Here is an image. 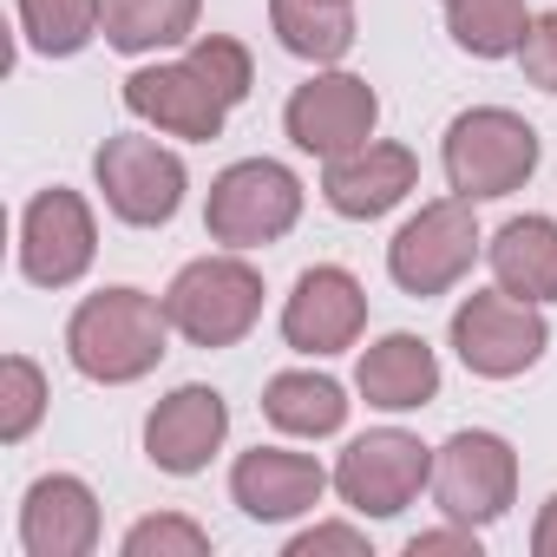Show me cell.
Instances as JSON below:
<instances>
[{
    "mask_svg": "<svg viewBox=\"0 0 557 557\" xmlns=\"http://www.w3.org/2000/svg\"><path fill=\"white\" fill-rule=\"evenodd\" d=\"M446 34L472 60H511L531 34L524 0H446Z\"/></svg>",
    "mask_w": 557,
    "mask_h": 557,
    "instance_id": "obj_23",
    "label": "cell"
},
{
    "mask_svg": "<svg viewBox=\"0 0 557 557\" xmlns=\"http://www.w3.org/2000/svg\"><path fill=\"white\" fill-rule=\"evenodd\" d=\"M355 387H361V400L368 407H381V413H413V407H426L433 394H440V355L420 342V335H381L368 355H361V368H355Z\"/></svg>",
    "mask_w": 557,
    "mask_h": 557,
    "instance_id": "obj_18",
    "label": "cell"
},
{
    "mask_svg": "<svg viewBox=\"0 0 557 557\" xmlns=\"http://www.w3.org/2000/svg\"><path fill=\"white\" fill-rule=\"evenodd\" d=\"M479 557V531L472 524H453V531H413L407 537V557Z\"/></svg>",
    "mask_w": 557,
    "mask_h": 557,
    "instance_id": "obj_30",
    "label": "cell"
},
{
    "mask_svg": "<svg viewBox=\"0 0 557 557\" xmlns=\"http://www.w3.org/2000/svg\"><path fill=\"white\" fill-rule=\"evenodd\" d=\"M47 413V374L27 361V355H8L0 361V440L21 446Z\"/></svg>",
    "mask_w": 557,
    "mask_h": 557,
    "instance_id": "obj_25",
    "label": "cell"
},
{
    "mask_svg": "<svg viewBox=\"0 0 557 557\" xmlns=\"http://www.w3.org/2000/svg\"><path fill=\"white\" fill-rule=\"evenodd\" d=\"M203 0H106V40L119 53H164L197 34Z\"/></svg>",
    "mask_w": 557,
    "mask_h": 557,
    "instance_id": "obj_22",
    "label": "cell"
},
{
    "mask_svg": "<svg viewBox=\"0 0 557 557\" xmlns=\"http://www.w3.org/2000/svg\"><path fill=\"white\" fill-rule=\"evenodd\" d=\"M164 315L190 348H236L262 315V275L236 249L230 256H197L171 275Z\"/></svg>",
    "mask_w": 557,
    "mask_h": 557,
    "instance_id": "obj_3",
    "label": "cell"
},
{
    "mask_svg": "<svg viewBox=\"0 0 557 557\" xmlns=\"http://www.w3.org/2000/svg\"><path fill=\"white\" fill-rule=\"evenodd\" d=\"M302 216V177L275 158H243L210 184L203 230L223 249H262L275 236H289Z\"/></svg>",
    "mask_w": 557,
    "mask_h": 557,
    "instance_id": "obj_5",
    "label": "cell"
},
{
    "mask_svg": "<svg viewBox=\"0 0 557 557\" xmlns=\"http://www.w3.org/2000/svg\"><path fill=\"white\" fill-rule=\"evenodd\" d=\"M531 550H537V557H557V492L544 498V511H537V524H531Z\"/></svg>",
    "mask_w": 557,
    "mask_h": 557,
    "instance_id": "obj_31",
    "label": "cell"
},
{
    "mask_svg": "<svg viewBox=\"0 0 557 557\" xmlns=\"http://www.w3.org/2000/svg\"><path fill=\"white\" fill-rule=\"evenodd\" d=\"M262 413H269V426H283L296 440H329L348 420V394H342V381H329L315 368H296V374H275L262 387Z\"/></svg>",
    "mask_w": 557,
    "mask_h": 557,
    "instance_id": "obj_20",
    "label": "cell"
},
{
    "mask_svg": "<svg viewBox=\"0 0 557 557\" xmlns=\"http://www.w3.org/2000/svg\"><path fill=\"white\" fill-rule=\"evenodd\" d=\"M125 112L158 125L164 138H190V145H210L230 119V99L197 73V60H171V66H138L125 79Z\"/></svg>",
    "mask_w": 557,
    "mask_h": 557,
    "instance_id": "obj_13",
    "label": "cell"
},
{
    "mask_svg": "<svg viewBox=\"0 0 557 557\" xmlns=\"http://www.w3.org/2000/svg\"><path fill=\"white\" fill-rule=\"evenodd\" d=\"M537 158H544L537 132H531L518 112H505V106H472V112H459V119L446 125V145H440L446 184H453L459 197H472V203L524 190L531 171H537Z\"/></svg>",
    "mask_w": 557,
    "mask_h": 557,
    "instance_id": "obj_2",
    "label": "cell"
},
{
    "mask_svg": "<svg viewBox=\"0 0 557 557\" xmlns=\"http://www.w3.org/2000/svg\"><path fill=\"white\" fill-rule=\"evenodd\" d=\"M164 335H171V315H164L158 296H145V289H99L66 322V361L86 381L132 387V381H145L164 361Z\"/></svg>",
    "mask_w": 557,
    "mask_h": 557,
    "instance_id": "obj_1",
    "label": "cell"
},
{
    "mask_svg": "<svg viewBox=\"0 0 557 557\" xmlns=\"http://www.w3.org/2000/svg\"><path fill=\"white\" fill-rule=\"evenodd\" d=\"M374 125H381V99H374V86L361 73H315L283 106L289 145L309 151V158H342V151L368 145Z\"/></svg>",
    "mask_w": 557,
    "mask_h": 557,
    "instance_id": "obj_10",
    "label": "cell"
},
{
    "mask_svg": "<svg viewBox=\"0 0 557 557\" xmlns=\"http://www.w3.org/2000/svg\"><path fill=\"white\" fill-rule=\"evenodd\" d=\"M269 27L296 60L335 66L355 47V0H269Z\"/></svg>",
    "mask_w": 557,
    "mask_h": 557,
    "instance_id": "obj_21",
    "label": "cell"
},
{
    "mask_svg": "<svg viewBox=\"0 0 557 557\" xmlns=\"http://www.w3.org/2000/svg\"><path fill=\"white\" fill-rule=\"evenodd\" d=\"M453 348L479 381H511L524 368L544 361L550 348V322L537 302H518L505 289H472L453 309Z\"/></svg>",
    "mask_w": 557,
    "mask_h": 557,
    "instance_id": "obj_7",
    "label": "cell"
},
{
    "mask_svg": "<svg viewBox=\"0 0 557 557\" xmlns=\"http://www.w3.org/2000/svg\"><path fill=\"white\" fill-rule=\"evenodd\" d=\"M413 184H420V158H413L407 145H387V138H368V145L329 158V171H322L329 210H335V216H355V223L387 216Z\"/></svg>",
    "mask_w": 557,
    "mask_h": 557,
    "instance_id": "obj_16",
    "label": "cell"
},
{
    "mask_svg": "<svg viewBox=\"0 0 557 557\" xmlns=\"http://www.w3.org/2000/svg\"><path fill=\"white\" fill-rule=\"evenodd\" d=\"M479 249H485V236H479V216H472V197H433V203H420L400 230H394V243H387V275L407 289V296H446L453 283H466V269L479 262Z\"/></svg>",
    "mask_w": 557,
    "mask_h": 557,
    "instance_id": "obj_4",
    "label": "cell"
},
{
    "mask_svg": "<svg viewBox=\"0 0 557 557\" xmlns=\"http://www.w3.org/2000/svg\"><path fill=\"white\" fill-rule=\"evenodd\" d=\"M433 498L453 524H492L511 511L518 498V453L511 440L485 433V426H459L440 453H433Z\"/></svg>",
    "mask_w": 557,
    "mask_h": 557,
    "instance_id": "obj_9",
    "label": "cell"
},
{
    "mask_svg": "<svg viewBox=\"0 0 557 557\" xmlns=\"http://www.w3.org/2000/svg\"><path fill=\"white\" fill-rule=\"evenodd\" d=\"M426 485H433V446H420L400 426H374V433L348 440V453L335 459V492L361 518H394Z\"/></svg>",
    "mask_w": 557,
    "mask_h": 557,
    "instance_id": "obj_8",
    "label": "cell"
},
{
    "mask_svg": "<svg viewBox=\"0 0 557 557\" xmlns=\"http://www.w3.org/2000/svg\"><path fill=\"white\" fill-rule=\"evenodd\" d=\"M125 557H203L210 550V531L177 518V511H158V518H138L119 544Z\"/></svg>",
    "mask_w": 557,
    "mask_h": 557,
    "instance_id": "obj_26",
    "label": "cell"
},
{
    "mask_svg": "<svg viewBox=\"0 0 557 557\" xmlns=\"http://www.w3.org/2000/svg\"><path fill=\"white\" fill-rule=\"evenodd\" d=\"M14 8H21L27 47L47 53V60H73L106 27V0H14Z\"/></svg>",
    "mask_w": 557,
    "mask_h": 557,
    "instance_id": "obj_24",
    "label": "cell"
},
{
    "mask_svg": "<svg viewBox=\"0 0 557 557\" xmlns=\"http://www.w3.org/2000/svg\"><path fill=\"white\" fill-rule=\"evenodd\" d=\"M92 177H99L106 210H112L119 223H132V230H164V223L177 216L184 190H190L184 158H177L171 145L145 138V132H119V138H106L99 158H92Z\"/></svg>",
    "mask_w": 557,
    "mask_h": 557,
    "instance_id": "obj_6",
    "label": "cell"
},
{
    "mask_svg": "<svg viewBox=\"0 0 557 557\" xmlns=\"http://www.w3.org/2000/svg\"><path fill=\"white\" fill-rule=\"evenodd\" d=\"M335 485V472H322V459L289 453V446H249L230 466V498L243 505V518L256 524H283L322 505V492Z\"/></svg>",
    "mask_w": 557,
    "mask_h": 557,
    "instance_id": "obj_14",
    "label": "cell"
},
{
    "mask_svg": "<svg viewBox=\"0 0 557 557\" xmlns=\"http://www.w3.org/2000/svg\"><path fill=\"white\" fill-rule=\"evenodd\" d=\"M223 433H230V400H223L216 387L190 381V387H171V394L151 407V420H145V453H151L158 472L190 479V472H203V466L216 459Z\"/></svg>",
    "mask_w": 557,
    "mask_h": 557,
    "instance_id": "obj_15",
    "label": "cell"
},
{
    "mask_svg": "<svg viewBox=\"0 0 557 557\" xmlns=\"http://www.w3.org/2000/svg\"><path fill=\"white\" fill-rule=\"evenodd\" d=\"M315 550H348V557H368V537L355 524H309L289 537V557H315Z\"/></svg>",
    "mask_w": 557,
    "mask_h": 557,
    "instance_id": "obj_29",
    "label": "cell"
},
{
    "mask_svg": "<svg viewBox=\"0 0 557 557\" xmlns=\"http://www.w3.org/2000/svg\"><path fill=\"white\" fill-rule=\"evenodd\" d=\"M21 544L27 557H86L99 550V498L73 472H47L27 485L21 505Z\"/></svg>",
    "mask_w": 557,
    "mask_h": 557,
    "instance_id": "obj_17",
    "label": "cell"
},
{
    "mask_svg": "<svg viewBox=\"0 0 557 557\" xmlns=\"http://www.w3.org/2000/svg\"><path fill=\"white\" fill-rule=\"evenodd\" d=\"M518 66L537 92H557V14H531V34L518 47Z\"/></svg>",
    "mask_w": 557,
    "mask_h": 557,
    "instance_id": "obj_28",
    "label": "cell"
},
{
    "mask_svg": "<svg viewBox=\"0 0 557 557\" xmlns=\"http://www.w3.org/2000/svg\"><path fill=\"white\" fill-rule=\"evenodd\" d=\"M485 262H492V283L518 302H557V223L550 216H511L492 243H485Z\"/></svg>",
    "mask_w": 557,
    "mask_h": 557,
    "instance_id": "obj_19",
    "label": "cell"
},
{
    "mask_svg": "<svg viewBox=\"0 0 557 557\" xmlns=\"http://www.w3.org/2000/svg\"><path fill=\"white\" fill-rule=\"evenodd\" d=\"M92 256H99V230H92L86 197L66 184L40 190L21 216V275L40 289H73L92 269Z\"/></svg>",
    "mask_w": 557,
    "mask_h": 557,
    "instance_id": "obj_11",
    "label": "cell"
},
{
    "mask_svg": "<svg viewBox=\"0 0 557 557\" xmlns=\"http://www.w3.org/2000/svg\"><path fill=\"white\" fill-rule=\"evenodd\" d=\"M190 60H197V73H203L230 106L249 99L256 66H249V47H243V40H230V34H203V40H190Z\"/></svg>",
    "mask_w": 557,
    "mask_h": 557,
    "instance_id": "obj_27",
    "label": "cell"
},
{
    "mask_svg": "<svg viewBox=\"0 0 557 557\" xmlns=\"http://www.w3.org/2000/svg\"><path fill=\"white\" fill-rule=\"evenodd\" d=\"M361 329H368V289L342 262H315L296 275V289L283 302V342L296 355H315V361L342 355L361 342Z\"/></svg>",
    "mask_w": 557,
    "mask_h": 557,
    "instance_id": "obj_12",
    "label": "cell"
}]
</instances>
